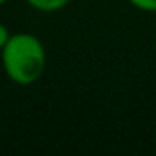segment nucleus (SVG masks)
I'll use <instances>...</instances> for the list:
<instances>
[{"mask_svg": "<svg viewBox=\"0 0 156 156\" xmlns=\"http://www.w3.org/2000/svg\"><path fill=\"white\" fill-rule=\"evenodd\" d=\"M11 37V33H9V30L6 28V24L4 22H0V51H2V48L6 46V42H8V39Z\"/></svg>", "mask_w": 156, "mask_h": 156, "instance_id": "4", "label": "nucleus"}, {"mask_svg": "<svg viewBox=\"0 0 156 156\" xmlns=\"http://www.w3.org/2000/svg\"><path fill=\"white\" fill-rule=\"evenodd\" d=\"M4 73L19 87L37 83L46 70V48L33 33H11L0 51Z\"/></svg>", "mask_w": 156, "mask_h": 156, "instance_id": "1", "label": "nucleus"}, {"mask_svg": "<svg viewBox=\"0 0 156 156\" xmlns=\"http://www.w3.org/2000/svg\"><path fill=\"white\" fill-rule=\"evenodd\" d=\"M28 6L41 13H57L64 9L72 0H26Z\"/></svg>", "mask_w": 156, "mask_h": 156, "instance_id": "2", "label": "nucleus"}, {"mask_svg": "<svg viewBox=\"0 0 156 156\" xmlns=\"http://www.w3.org/2000/svg\"><path fill=\"white\" fill-rule=\"evenodd\" d=\"M8 2V0H0V6H2V4H6Z\"/></svg>", "mask_w": 156, "mask_h": 156, "instance_id": "5", "label": "nucleus"}, {"mask_svg": "<svg viewBox=\"0 0 156 156\" xmlns=\"http://www.w3.org/2000/svg\"><path fill=\"white\" fill-rule=\"evenodd\" d=\"M129 4L143 13H156V0H129Z\"/></svg>", "mask_w": 156, "mask_h": 156, "instance_id": "3", "label": "nucleus"}]
</instances>
